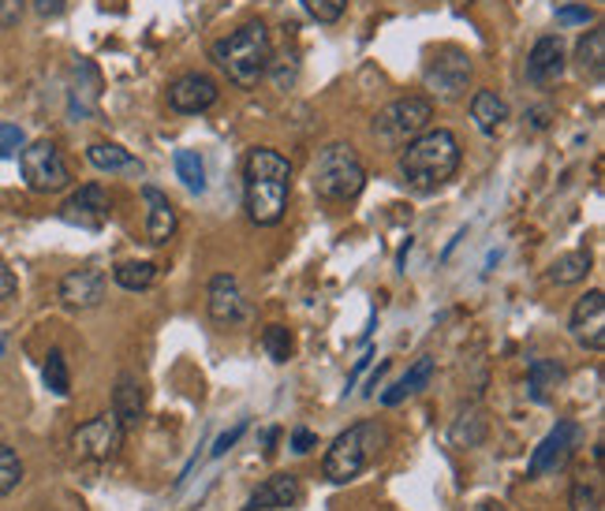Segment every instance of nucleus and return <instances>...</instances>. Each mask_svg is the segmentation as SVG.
Returning <instances> with one entry per match:
<instances>
[{
	"instance_id": "f257e3e1",
	"label": "nucleus",
	"mask_w": 605,
	"mask_h": 511,
	"mask_svg": "<svg viewBox=\"0 0 605 511\" xmlns=\"http://www.w3.org/2000/svg\"><path fill=\"white\" fill-rule=\"evenodd\" d=\"M291 199V161L285 153L255 146L243 161V205L258 228H273L285 221Z\"/></svg>"
},
{
	"instance_id": "f03ea898",
	"label": "nucleus",
	"mask_w": 605,
	"mask_h": 511,
	"mask_svg": "<svg viewBox=\"0 0 605 511\" xmlns=\"http://www.w3.org/2000/svg\"><path fill=\"white\" fill-rule=\"evenodd\" d=\"M464 150L448 127H426L423 135H415L407 142V150L400 153V175L404 183L418 194L442 191V187L460 172Z\"/></svg>"
},
{
	"instance_id": "7ed1b4c3",
	"label": "nucleus",
	"mask_w": 605,
	"mask_h": 511,
	"mask_svg": "<svg viewBox=\"0 0 605 511\" xmlns=\"http://www.w3.org/2000/svg\"><path fill=\"white\" fill-rule=\"evenodd\" d=\"M210 56H213V64L229 75L232 86L255 91L262 78H266L269 61H273V42H269L266 23H262V19H251V23L236 26V31L224 34L221 42H213Z\"/></svg>"
},
{
	"instance_id": "20e7f679",
	"label": "nucleus",
	"mask_w": 605,
	"mask_h": 511,
	"mask_svg": "<svg viewBox=\"0 0 605 511\" xmlns=\"http://www.w3.org/2000/svg\"><path fill=\"white\" fill-rule=\"evenodd\" d=\"M389 448V429L382 422H355L329 445L326 459H321V475L333 486H348L359 475H367Z\"/></svg>"
},
{
	"instance_id": "39448f33",
	"label": "nucleus",
	"mask_w": 605,
	"mask_h": 511,
	"mask_svg": "<svg viewBox=\"0 0 605 511\" xmlns=\"http://www.w3.org/2000/svg\"><path fill=\"white\" fill-rule=\"evenodd\" d=\"M310 187L326 202H355L367 187V169L363 157L355 153V146L329 142L326 150H318L315 169H310Z\"/></svg>"
},
{
	"instance_id": "423d86ee",
	"label": "nucleus",
	"mask_w": 605,
	"mask_h": 511,
	"mask_svg": "<svg viewBox=\"0 0 605 511\" xmlns=\"http://www.w3.org/2000/svg\"><path fill=\"white\" fill-rule=\"evenodd\" d=\"M434 120V102L431 97H396V102H389L382 113L374 116V124H370V131H374V139H382L385 146H407L415 139V135H423L426 127Z\"/></svg>"
},
{
	"instance_id": "0eeeda50",
	"label": "nucleus",
	"mask_w": 605,
	"mask_h": 511,
	"mask_svg": "<svg viewBox=\"0 0 605 511\" xmlns=\"http://www.w3.org/2000/svg\"><path fill=\"white\" fill-rule=\"evenodd\" d=\"M19 172L38 194H61L72 187V169H67L64 153L56 150V142L49 139H38L19 150Z\"/></svg>"
},
{
	"instance_id": "6e6552de",
	"label": "nucleus",
	"mask_w": 605,
	"mask_h": 511,
	"mask_svg": "<svg viewBox=\"0 0 605 511\" xmlns=\"http://www.w3.org/2000/svg\"><path fill=\"white\" fill-rule=\"evenodd\" d=\"M471 56L456 45H445L434 53V61L426 64L423 72V86L431 91V97L437 102H464L467 97V86H471Z\"/></svg>"
},
{
	"instance_id": "1a4fd4ad",
	"label": "nucleus",
	"mask_w": 605,
	"mask_h": 511,
	"mask_svg": "<svg viewBox=\"0 0 605 511\" xmlns=\"http://www.w3.org/2000/svg\"><path fill=\"white\" fill-rule=\"evenodd\" d=\"M120 445H124V426L116 422L113 411L109 415H97L91 422H83L72 437L75 456L86 459V464H109L116 451H120Z\"/></svg>"
},
{
	"instance_id": "9d476101",
	"label": "nucleus",
	"mask_w": 605,
	"mask_h": 511,
	"mask_svg": "<svg viewBox=\"0 0 605 511\" xmlns=\"http://www.w3.org/2000/svg\"><path fill=\"white\" fill-rule=\"evenodd\" d=\"M583 445V429L580 422H558L550 434L542 437V445L534 448L531 456V467L527 475L531 478H542V475H558V470L569 467V459L575 456V448Z\"/></svg>"
},
{
	"instance_id": "9b49d317",
	"label": "nucleus",
	"mask_w": 605,
	"mask_h": 511,
	"mask_svg": "<svg viewBox=\"0 0 605 511\" xmlns=\"http://www.w3.org/2000/svg\"><path fill=\"white\" fill-rule=\"evenodd\" d=\"M206 307H210V318L224 329H236L251 321V299L243 295L240 280L232 277V273H217V277L210 280Z\"/></svg>"
},
{
	"instance_id": "f8f14e48",
	"label": "nucleus",
	"mask_w": 605,
	"mask_h": 511,
	"mask_svg": "<svg viewBox=\"0 0 605 511\" xmlns=\"http://www.w3.org/2000/svg\"><path fill=\"white\" fill-rule=\"evenodd\" d=\"M164 97H169V109L172 113H183V116H199L217 105L221 97V86L213 83L210 75L202 72H188L180 78H172L169 91H164Z\"/></svg>"
},
{
	"instance_id": "ddd939ff",
	"label": "nucleus",
	"mask_w": 605,
	"mask_h": 511,
	"mask_svg": "<svg viewBox=\"0 0 605 511\" xmlns=\"http://www.w3.org/2000/svg\"><path fill=\"white\" fill-rule=\"evenodd\" d=\"M61 221L75 224V228H86V232L105 228V221H109V194H105V187L102 183L79 187V191L61 205Z\"/></svg>"
},
{
	"instance_id": "4468645a",
	"label": "nucleus",
	"mask_w": 605,
	"mask_h": 511,
	"mask_svg": "<svg viewBox=\"0 0 605 511\" xmlns=\"http://www.w3.org/2000/svg\"><path fill=\"white\" fill-rule=\"evenodd\" d=\"M569 332H572V340L587 351L605 348V295L602 291H587L580 302H575L572 318H569Z\"/></svg>"
},
{
	"instance_id": "2eb2a0df",
	"label": "nucleus",
	"mask_w": 605,
	"mask_h": 511,
	"mask_svg": "<svg viewBox=\"0 0 605 511\" xmlns=\"http://www.w3.org/2000/svg\"><path fill=\"white\" fill-rule=\"evenodd\" d=\"M569 67V56H564V42L558 34H545L531 45L527 53V83L531 86H553Z\"/></svg>"
},
{
	"instance_id": "dca6fc26",
	"label": "nucleus",
	"mask_w": 605,
	"mask_h": 511,
	"mask_svg": "<svg viewBox=\"0 0 605 511\" xmlns=\"http://www.w3.org/2000/svg\"><path fill=\"white\" fill-rule=\"evenodd\" d=\"M56 295H61V302L67 310H94L105 302V273L102 269H72L67 277L61 280V288H56Z\"/></svg>"
},
{
	"instance_id": "f3484780",
	"label": "nucleus",
	"mask_w": 605,
	"mask_h": 511,
	"mask_svg": "<svg viewBox=\"0 0 605 511\" xmlns=\"http://www.w3.org/2000/svg\"><path fill=\"white\" fill-rule=\"evenodd\" d=\"M142 202H146V239H150L153 247H164V243L176 239V232H180L176 205L169 202V194L150 183L142 187Z\"/></svg>"
},
{
	"instance_id": "a211bd4d",
	"label": "nucleus",
	"mask_w": 605,
	"mask_h": 511,
	"mask_svg": "<svg viewBox=\"0 0 605 511\" xmlns=\"http://www.w3.org/2000/svg\"><path fill=\"white\" fill-rule=\"evenodd\" d=\"M299 493H302L299 478L288 475V470H280V475H273V478L262 481L255 493H251L247 508H243V511H280V508H291L299 500Z\"/></svg>"
},
{
	"instance_id": "6ab92c4d",
	"label": "nucleus",
	"mask_w": 605,
	"mask_h": 511,
	"mask_svg": "<svg viewBox=\"0 0 605 511\" xmlns=\"http://www.w3.org/2000/svg\"><path fill=\"white\" fill-rule=\"evenodd\" d=\"M113 415L124 426V434L142 426V418H146V392H142V381L135 377V373H124V377L116 381V388H113Z\"/></svg>"
},
{
	"instance_id": "aec40b11",
	"label": "nucleus",
	"mask_w": 605,
	"mask_h": 511,
	"mask_svg": "<svg viewBox=\"0 0 605 511\" xmlns=\"http://www.w3.org/2000/svg\"><path fill=\"white\" fill-rule=\"evenodd\" d=\"M575 72L587 83H602L605 78V26H594L580 38L575 45Z\"/></svg>"
},
{
	"instance_id": "412c9836",
	"label": "nucleus",
	"mask_w": 605,
	"mask_h": 511,
	"mask_svg": "<svg viewBox=\"0 0 605 511\" xmlns=\"http://www.w3.org/2000/svg\"><path fill=\"white\" fill-rule=\"evenodd\" d=\"M471 120L482 135H497L509 120V105L497 91H475L471 94Z\"/></svg>"
},
{
	"instance_id": "4be33fe9",
	"label": "nucleus",
	"mask_w": 605,
	"mask_h": 511,
	"mask_svg": "<svg viewBox=\"0 0 605 511\" xmlns=\"http://www.w3.org/2000/svg\"><path fill=\"white\" fill-rule=\"evenodd\" d=\"M486 437H490V418L478 407H464L460 415H456L453 429H448V440H453L456 448H482Z\"/></svg>"
},
{
	"instance_id": "5701e85b",
	"label": "nucleus",
	"mask_w": 605,
	"mask_h": 511,
	"mask_svg": "<svg viewBox=\"0 0 605 511\" xmlns=\"http://www.w3.org/2000/svg\"><path fill=\"white\" fill-rule=\"evenodd\" d=\"M564 370L553 359H534L531 370H527V392H531L534 403H550L553 392L561 388Z\"/></svg>"
},
{
	"instance_id": "b1692460",
	"label": "nucleus",
	"mask_w": 605,
	"mask_h": 511,
	"mask_svg": "<svg viewBox=\"0 0 605 511\" xmlns=\"http://www.w3.org/2000/svg\"><path fill=\"white\" fill-rule=\"evenodd\" d=\"M431 377H434V359L431 355L415 359V366L407 370L404 377H400L396 385L385 392L382 403H385V407H396V403H404L407 396H415V392H423L426 385H431Z\"/></svg>"
},
{
	"instance_id": "393cba45",
	"label": "nucleus",
	"mask_w": 605,
	"mask_h": 511,
	"mask_svg": "<svg viewBox=\"0 0 605 511\" xmlns=\"http://www.w3.org/2000/svg\"><path fill=\"white\" fill-rule=\"evenodd\" d=\"M83 78L86 83H79V75H75L72 83V116H79V120L97 109V94H102V75L91 61H83Z\"/></svg>"
},
{
	"instance_id": "a878e982",
	"label": "nucleus",
	"mask_w": 605,
	"mask_h": 511,
	"mask_svg": "<svg viewBox=\"0 0 605 511\" xmlns=\"http://www.w3.org/2000/svg\"><path fill=\"white\" fill-rule=\"evenodd\" d=\"M591 273V254L587 251H572V254H561L558 262L550 265V284H558V288H572V284L587 280Z\"/></svg>"
},
{
	"instance_id": "bb28decb",
	"label": "nucleus",
	"mask_w": 605,
	"mask_h": 511,
	"mask_svg": "<svg viewBox=\"0 0 605 511\" xmlns=\"http://www.w3.org/2000/svg\"><path fill=\"white\" fill-rule=\"evenodd\" d=\"M86 161L94 164L97 172H124V169H142L135 157L124 150V146L116 142H94L91 150H86Z\"/></svg>"
},
{
	"instance_id": "cd10ccee",
	"label": "nucleus",
	"mask_w": 605,
	"mask_h": 511,
	"mask_svg": "<svg viewBox=\"0 0 605 511\" xmlns=\"http://www.w3.org/2000/svg\"><path fill=\"white\" fill-rule=\"evenodd\" d=\"M113 280L120 284L124 291H146V288H153V280H158V265L153 262H120V265H113Z\"/></svg>"
},
{
	"instance_id": "c85d7f7f",
	"label": "nucleus",
	"mask_w": 605,
	"mask_h": 511,
	"mask_svg": "<svg viewBox=\"0 0 605 511\" xmlns=\"http://www.w3.org/2000/svg\"><path fill=\"white\" fill-rule=\"evenodd\" d=\"M42 377H45V388L53 392V396H67V392H72V370H67V359H64L61 348H53L45 355Z\"/></svg>"
},
{
	"instance_id": "c756f323",
	"label": "nucleus",
	"mask_w": 605,
	"mask_h": 511,
	"mask_svg": "<svg viewBox=\"0 0 605 511\" xmlns=\"http://www.w3.org/2000/svg\"><path fill=\"white\" fill-rule=\"evenodd\" d=\"M176 175H180L188 191H194V194L206 191V164H202V157L194 153V150L176 153Z\"/></svg>"
},
{
	"instance_id": "7c9ffc66",
	"label": "nucleus",
	"mask_w": 605,
	"mask_h": 511,
	"mask_svg": "<svg viewBox=\"0 0 605 511\" xmlns=\"http://www.w3.org/2000/svg\"><path fill=\"white\" fill-rule=\"evenodd\" d=\"M19 481H23V459L15 456V448L0 445V497L15 493Z\"/></svg>"
},
{
	"instance_id": "2f4dec72",
	"label": "nucleus",
	"mask_w": 605,
	"mask_h": 511,
	"mask_svg": "<svg viewBox=\"0 0 605 511\" xmlns=\"http://www.w3.org/2000/svg\"><path fill=\"white\" fill-rule=\"evenodd\" d=\"M262 348H266V355L273 362H288L291 351H296V340H291V332L285 326H269L262 332Z\"/></svg>"
},
{
	"instance_id": "473e14b6",
	"label": "nucleus",
	"mask_w": 605,
	"mask_h": 511,
	"mask_svg": "<svg viewBox=\"0 0 605 511\" xmlns=\"http://www.w3.org/2000/svg\"><path fill=\"white\" fill-rule=\"evenodd\" d=\"M569 508L572 511H602V493L598 486L587 478H575L572 481V493H569Z\"/></svg>"
},
{
	"instance_id": "72a5a7b5",
	"label": "nucleus",
	"mask_w": 605,
	"mask_h": 511,
	"mask_svg": "<svg viewBox=\"0 0 605 511\" xmlns=\"http://www.w3.org/2000/svg\"><path fill=\"white\" fill-rule=\"evenodd\" d=\"M302 8H307L318 23H340L348 12V0H302Z\"/></svg>"
},
{
	"instance_id": "f704fd0d",
	"label": "nucleus",
	"mask_w": 605,
	"mask_h": 511,
	"mask_svg": "<svg viewBox=\"0 0 605 511\" xmlns=\"http://www.w3.org/2000/svg\"><path fill=\"white\" fill-rule=\"evenodd\" d=\"M26 146V135L19 124H0V157H15Z\"/></svg>"
},
{
	"instance_id": "c9c22d12",
	"label": "nucleus",
	"mask_w": 605,
	"mask_h": 511,
	"mask_svg": "<svg viewBox=\"0 0 605 511\" xmlns=\"http://www.w3.org/2000/svg\"><path fill=\"white\" fill-rule=\"evenodd\" d=\"M26 15V0H0V31H15Z\"/></svg>"
},
{
	"instance_id": "e433bc0d",
	"label": "nucleus",
	"mask_w": 605,
	"mask_h": 511,
	"mask_svg": "<svg viewBox=\"0 0 605 511\" xmlns=\"http://www.w3.org/2000/svg\"><path fill=\"white\" fill-rule=\"evenodd\" d=\"M15 291H19L15 273L8 269V262H0V302H12V299H15Z\"/></svg>"
},
{
	"instance_id": "4c0bfd02",
	"label": "nucleus",
	"mask_w": 605,
	"mask_h": 511,
	"mask_svg": "<svg viewBox=\"0 0 605 511\" xmlns=\"http://www.w3.org/2000/svg\"><path fill=\"white\" fill-rule=\"evenodd\" d=\"M243 434H247V422H240L236 429H229V434H221V437H217V445H213V451H210V456H213V459H221L224 451H229L232 445H236V440H240Z\"/></svg>"
},
{
	"instance_id": "58836bf2",
	"label": "nucleus",
	"mask_w": 605,
	"mask_h": 511,
	"mask_svg": "<svg viewBox=\"0 0 605 511\" xmlns=\"http://www.w3.org/2000/svg\"><path fill=\"white\" fill-rule=\"evenodd\" d=\"M591 19H594L591 8H558V23H564V26H572V23L587 26Z\"/></svg>"
},
{
	"instance_id": "ea45409f",
	"label": "nucleus",
	"mask_w": 605,
	"mask_h": 511,
	"mask_svg": "<svg viewBox=\"0 0 605 511\" xmlns=\"http://www.w3.org/2000/svg\"><path fill=\"white\" fill-rule=\"evenodd\" d=\"M315 445H318V437L310 434V429H296V434H291V451H299V456H307Z\"/></svg>"
},
{
	"instance_id": "a19ab883",
	"label": "nucleus",
	"mask_w": 605,
	"mask_h": 511,
	"mask_svg": "<svg viewBox=\"0 0 605 511\" xmlns=\"http://www.w3.org/2000/svg\"><path fill=\"white\" fill-rule=\"evenodd\" d=\"M64 4L67 0H34V12L42 15V19H56L64 12Z\"/></svg>"
},
{
	"instance_id": "79ce46f5",
	"label": "nucleus",
	"mask_w": 605,
	"mask_h": 511,
	"mask_svg": "<svg viewBox=\"0 0 605 511\" xmlns=\"http://www.w3.org/2000/svg\"><path fill=\"white\" fill-rule=\"evenodd\" d=\"M389 370V362H378V373L370 377V385H367V396H374V388H378V381H382V373Z\"/></svg>"
},
{
	"instance_id": "37998d69",
	"label": "nucleus",
	"mask_w": 605,
	"mask_h": 511,
	"mask_svg": "<svg viewBox=\"0 0 605 511\" xmlns=\"http://www.w3.org/2000/svg\"><path fill=\"white\" fill-rule=\"evenodd\" d=\"M367 362H370V355H363V359H359V362H355V370H351V373H348V388H351V385H355V377H359V373H363V370H367Z\"/></svg>"
},
{
	"instance_id": "c03bdc74",
	"label": "nucleus",
	"mask_w": 605,
	"mask_h": 511,
	"mask_svg": "<svg viewBox=\"0 0 605 511\" xmlns=\"http://www.w3.org/2000/svg\"><path fill=\"white\" fill-rule=\"evenodd\" d=\"M478 511H505V504H497V500H486V504H478Z\"/></svg>"
},
{
	"instance_id": "a18cd8bd",
	"label": "nucleus",
	"mask_w": 605,
	"mask_h": 511,
	"mask_svg": "<svg viewBox=\"0 0 605 511\" xmlns=\"http://www.w3.org/2000/svg\"><path fill=\"white\" fill-rule=\"evenodd\" d=\"M531 116H534V127H545V109H534Z\"/></svg>"
},
{
	"instance_id": "49530a36",
	"label": "nucleus",
	"mask_w": 605,
	"mask_h": 511,
	"mask_svg": "<svg viewBox=\"0 0 605 511\" xmlns=\"http://www.w3.org/2000/svg\"><path fill=\"white\" fill-rule=\"evenodd\" d=\"M0 355H4V343H0Z\"/></svg>"
}]
</instances>
